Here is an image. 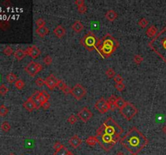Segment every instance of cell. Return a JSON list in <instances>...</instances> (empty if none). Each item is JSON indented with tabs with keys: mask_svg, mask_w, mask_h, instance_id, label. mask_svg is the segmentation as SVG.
I'll return each mask as SVG.
<instances>
[{
	"mask_svg": "<svg viewBox=\"0 0 166 155\" xmlns=\"http://www.w3.org/2000/svg\"><path fill=\"white\" fill-rule=\"evenodd\" d=\"M123 129L112 117H108L96 130L98 144L104 150L109 152L121 139Z\"/></svg>",
	"mask_w": 166,
	"mask_h": 155,
	"instance_id": "cell-1",
	"label": "cell"
},
{
	"mask_svg": "<svg viewBox=\"0 0 166 155\" xmlns=\"http://www.w3.org/2000/svg\"><path fill=\"white\" fill-rule=\"evenodd\" d=\"M120 144L131 155H138L148 146V138L137 128H132L120 139Z\"/></svg>",
	"mask_w": 166,
	"mask_h": 155,
	"instance_id": "cell-2",
	"label": "cell"
},
{
	"mask_svg": "<svg viewBox=\"0 0 166 155\" xmlns=\"http://www.w3.org/2000/svg\"><path fill=\"white\" fill-rule=\"evenodd\" d=\"M118 46L119 43L117 39L110 34H106L102 39H98L96 51L102 58H107L112 55Z\"/></svg>",
	"mask_w": 166,
	"mask_h": 155,
	"instance_id": "cell-3",
	"label": "cell"
},
{
	"mask_svg": "<svg viewBox=\"0 0 166 155\" xmlns=\"http://www.w3.org/2000/svg\"><path fill=\"white\" fill-rule=\"evenodd\" d=\"M148 46L166 63V26L148 43Z\"/></svg>",
	"mask_w": 166,
	"mask_h": 155,
	"instance_id": "cell-4",
	"label": "cell"
},
{
	"mask_svg": "<svg viewBox=\"0 0 166 155\" xmlns=\"http://www.w3.org/2000/svg\"><path fill=\"white\" fill-rule=\"evenodd\" d=\"M97 42H98V39L96 38V35L92 32H88L80 40L81 44L88 51H92L94 49L96 50Z\"/></svg>",
	"mask_w": 166,
	"mask_h": 155,
	"instance_id": "cell-5",
	"label": "cell"
},
{
	"mask_svg": "<svg viewBox=\"0 0 166 155\" xmlns=\"http://www.w3.org/2000/svg\"><path fill=\"white\" fill-rule=\"evenodd\" d=\"M119 111L122 116L127 120H132L134 116H135V115L138 113L137 107L130 102H126L125 105L121 109H119Z\"/></svg>",
	"mask_w": 166,
	"mask_h": 155,
	"instance_id": "cell-6",
	"label": "cell"
},
{
	"mask_svg": "<svg viewBox=\"0 0 166 155\" xmlns=\"http://www.w3.org/2000/svg\"><path fill=\"white\" fill-rule=\"evenodd\" d=\"M24 70L32 77L36 76L39 72L42 70V66L36 62H30L24 68Z\"/></svg>",
	"mask_w": 166,
	"mask_h": 155,
	"instance_id": "cell-7",
	"label": "cell"
},
{
	"mask_svg": "<svg viewBox=\"0 0 166 155\" xmlns=\"http://www.w3.org/2000/svg\"><path fill=\"white\" fill-rule=\"evenodd\" d=\"M86 94H87L86 88L80 83L76 84L72 88V95L76 100H81L85 96Z\"/></svg>",
	"mask_w": 166,
	"mask_h": 155,
	"instance_id": "cell-8",
	"label": "cell"
},
{
	"mask_svg": "<svg viewBox=\"0 0 166 155\" xmlns=\"http://www.w3.org/2000/svg\"><path fill=\"white\" fill-rule=\"evenodd\" d=\"M94 107L101 114H105L109 111V103L104 98H101L99 100L96 102V103L94 104Z\"/></svg>",
	"mask_w": 166,
	"mask_h": 155,
	"instance_id": "cell-9",
	"label": "cell"
},
{
	"mask_svg": "<svg viewBox=\"0 0 166 155\" xmlns=\"http://www.w3.org/2000/svg\"><path fill=\"white\" fill-rule=\"evenodd\" d=\"M78 117L83 122H88V120H90V119L92 117V112L90 111L89 109H88V107H83L82 109H81L80 111L78 112Z\"/></svg>",
	"mask_w": 166,
	"mask_h": 155,
	"instance_id": "cell-10",
	"label": "cell"
},
{
	"mask_svg": "<svg viewBox=\"0 0 166 155\" xmlns=\"http://www.w3.org/2000/svg\"><path fill=\"white\" fill-rule=\"evenodd\" d=\"M58 83H59V79L54 74H50L45 79V85H46V87L51 91H53L55 87H57Z\"/></svg>",
	"mask_w": 166,
	"mask_h": 155,
	"instance_id": "cell-11",
	"label": "cell"
},
{
	"mask_svg": "<svg viewBox=\"0 0 166 155\" xmlns=\"http://www.w3.org/2000/svg\"><path fill=\"white\" fill-rule=\"evenodd\" d=\"M25 51H26L27 55L31 57L32 58H34V59L38 58L41 54L40 49L38 47H36V45H32L30 47H28L27 49H25Z\"/></svg>",
	"mask_w": 166,
	"mask_h": 155,
	"instance_id": "cell-12",
	"label": "cell"
},
{
	"mask_svg": "<svg viewBox=\"0 0 166 155\" xmlns=\"http://www.w3.org/2000/svg\"><path fill=\"white\" fill-rule=\"evenodd\" d=\"M23 107L28 111H32L33 110L36 109L35 103H34V101L32 100V97L28 98L27 100L23 103Z\"/></svg>",
	"mask_w": 166,
	"mask_h": 155,
	"instance_id": "cell-13",
	"label": "cell"
},
{
	"mask_svg": "<svg viewBox=\"0 0 166 155\" xmlns=\"http://www.w3.org/2000/svg\"><path fill=\"white\" fill-rule=\"evenodd\" d=\"M66 32H67V30L63 25H58L54 29V35L58 38H63V36L66 35Z\"/></svg>",
	"mask_w": 166,
	"mask_h": 155,
	"instance_id": "cell-14",
	"label": "cell"
},
{
	"mask_svg": "<svg viewBox=\"0 0 166 155\" xmlns=\"http://www.w3.org/2000/svg\"><path fill=\"white\" fill-rule=\"evenodd\" d=\"M68 142H69L70 146H72L73 147V148H75V149H76V148H78V147L80 146L81 144H82L83 141H82L77 135H74L72 138H71V139L69 140Z\"/></svg>",
	"mask_w": 166,
	"mask_h": 155,
	"instance_id": "cell-15",
	"label": "cell"
},
{
	"mask_svg": "<svg viewBox=\"0 0 166 155\" xmlns=\"http://www.w3.org/2000/svg\"><path fill=\"white\" fill-rule=\"evenodd\" d=\"M26 55H27L26 51L22 49H17L14 52V57L16 58V60H18V61L23 60L26 57Z\"/></svg>",
	"mask_w": 166,
	"mask_h": 155,
	"instance_id": "cell-16",
	"label": "cell"
},
{
	"mask_svg": "<svg viewBox=\"0 0 166 155\" xmlns=\"http://www.w3.org/2000/svg\"><path fill=\"white\" fill-rule=\"evenodd\" d=\"M117 17V12L114 10H109L107 12L105 13V19L109 22L114 21Z\"/></svg>",
	"mask_w": 166,
	"mask_h": 155,
	"instance_id": "cell-17",
	"label": "cell"
},
{
	"mask_svg": "<svg viewBox=\"0 0 166 155\" xmlns=\"http://www.w3.org/2000/svg\"><path fill=\"white\" fill-rule=\"evenodd\" d=\"M157 33H158V30H157V27L154 25L149 27L146 31V34L149 38H154L157 35Z\"/></svg>",
	"mask_w": 166,
	"mask_h": 155,
	"instance_id": "cell-18",
	"label": "cell"
},
{
	"mask_svg": "<svg viewBox=\"0 0 166 155\" xmlns=\"http://www.w3.org/2000/svg\"><path fill=\"white\" fill-rule=\"evenodd\" d=\"M72 29H73V31L76 32L77 33H80V32L83 31L84 25H83V23H82L80 20H76V21H75L74 23L72 24Z\"/></svg>",
	"mask_w": 166,
	"mask_h": 155,
	"instance_id": "cell-19",
	"label": "cell"
},
{
	"mask_svg": "<svg viewBox=\"0 0 166 155\" xmlns=\"http://www.w3.org/2000/svg\"><path fill=\"white\" fill-rule=\"evenodd\" d=\"M39 95H40V91H36V92L32 95V100L34 101L35 103V105H36V109H39L40 107H41V103H40V99H39Z\"/></svg>",
	"mask_w": 166,
	"mask_h": 155,
	"instance_id": "cell-20",
	"label": "cell"
},
{
	"mask_svg": "<svg viewBox=\"0 0 166 155\" xmlns=\"http://www.w3.org/2000/svg\"><path fill=\"white\" fill-rule=\"evenodd\" d=\"M36 32L37 35L40 37H45V36L49 34V30L47 27H42V28H37L36 30Z\"/></svg>",
	"mask_w": 166,
	"mask_h": 155,
	"instance_id": "cell-21",
	"label": "cell"
},
{
	"mask_svg": "<svg viewBox=\"0 0 166 155\" xmlns=\"http://www.w3.org/2000/svg\"><path fill=\"white\" fill-rule=\"evenodd\" d=\"M85 142L87 145H88L90 146H94L96 145V143H98V139L96 138V136H90L86 139Z\"/></svg>",
	"mask_w": 166,
	"mask_h": 155,
	"instance_id": "cell-22",
	"label": "cell"
},
{
	"mask_svg": "<svg viewBox=\"0 0 166 155\" xmlns=\"http://www.w3.org/2000/svg\"><path fill=\"white\" fill-rule=\"evenodd\" d=\"M70 152H71V151L69 150L67 147L63 146L61 147L59 150H55L54 155H68Z\"/></svg>",
	"mask_w": 166,
	"mask_h": 155,
	"instance_id": "cell-23",
	"label": "cell"
},
{
	"mask_svg": "<svg viewBox=\"0 0 166 155\" xmlns=\"http://www.w3.org/2000/svg\"><path fill=\"white\" fill-rule=\"evenodd\" d=\"M6 79L7 81V83H15L18 80V78H17L16 74H15L14 73L11 72L6 76Z\"/></svg>",
	"mask_w": 166,
	"mask_h": 155,
	"instance_id": "cell-24",
	"label": "cell"
},
{
	"mask_svg": "<svg viewBox=\"0 0 166 155\" xmlns=\"http://www.w3.org/2000/svg\"><path fill=\"white\" fill-rule=\"evenodd\" d=\"M11 124H9V122L7 121H3L2 124H1V129L5 132V133H8L10 130H11Z\"/></svg>",
	"mask_w": 166,
	"mask_h": 155,
	"instance_id": "cell-25",
	"label": "cell"
},
{
	"mask_svg": "<svg viewBox=\"0 0 166 155\" xmlns=\"http://www.w3.org/2000/svg\"><path fill=\"white\" fill-rule=\"evenodd\" d=\"M126 103V101L122 99L121 97H117V100H116V103H115V106L117 108H119L121 109L122 107L125 105Z\"/></svg>",
	"mask_w": 166,
	"mask_h": 155,
	"instance_id": "cell-26",
	"label": "cell"
},
{
	"mask_svg": "<svg viewBox=\"0 0 166 155\" xmlns=\"http://www.w3.org/2000/svg\"><path fill=\"white\" fill-rule=\"evenodd\" d=\"M8 111H9V109H8L7 107L5 106L4 104L0 105V116H3V117L6 116L7 115Z\"/></svg>",
	"mask_w": 166,
	"mask_h": 155,
	"instance_id": "cell-27",
	"label": "cell"
},
{
	"mask_svg": "<svg viewBox=\"0 0 166 155\" xmlns=\"http://www.w3.org/2000/svg\"><path fill=\"white\" fill-rule=\"evenodd\" d=\"M10 23L7 20H2L0 21V28L3 31H7V29H9Z\"/></svg>",
	"mask_w": 166,
	"mask_h": 155,
	"instance_id": "cell-28",
	"label": "cell"
},
{
	"mask_svg": "<svg viewBox=\"0 0 166 155\" xmlns=\"http://www.w3.org/2000/svg\"><path fill=\"white\" fill-rule=\"evenodd\" d=\"M105 75L107 76L109 79H113L114 76L116 75V73L113 68H109L105 71Z\"/></svg>",
	"mask_w": 166,
	"mask_h": 155,
	"instance_id": "cell-29",
	"label": "cell"
},
{
	"mask_svg": "<svg viewBox=\"0 0 166 155\" xmlns=\"http://www.w3.org/2000/svg\"><path fill=\"white\" fill-rule=\"evenodd\" d=\"M15 87L16 89H18V90H22L24 87V86H25V83H24V82L23 81L22 79H18L15 83Z\"/></svg>",
	"mask_w": 166,
	"mask_h": 155,
	"instance_id": "cell-30",
	"label": "cell"
},
{
	"mask_svg": "<svg viewBox=\"0 0 166 155\" xmlns=\"http://www.w3.org/2000/svg\"><path fill=\"white\" fill-rule=\"evenodd\" d=\"M3 53H4L5 55H7V56H11L12 53L14 54V52H15V51H14L13 49H12L11 46L7 45V46H6L4 49H3Z\"/></svg>",
	"mask_w": 166,
	"mask_h": 155,
	"instance_id": "cell-31",
	"label": "cell"
},
{
	"mask_svg": "<svg viewBox=\"0 0 166 155\" xmlns=\"http://www.w3.org/2000/svg\"><path fill=\"white\" fill-rule=\"evenodd\" d=\"M138 24L142 28H145L148 25V21L147 20V19H145V18H141L139 20V22H138Z\"/></svg>",
	"mask_w": 166,
	"mask_h": 155,
	"instance_id": "cell-32",
	"label": "cell"
},
{
	"mask_svg": "<svg viewBox=\"0 0 166 155\" xmlns=\"http://www.w3.org/2000/svg\"><path fill=\"white\" fill-rule=\"evenodd\" d=\"M8 91H9V89H8V87L6 85H0V95H6L7 94V92H8Z\"/></svg>",
	"mask_w": 166,
	"mask_h": 155,
	"instance_id": "cell-33",
	"label": "cell"
},
{
	"mask_svg": "<svg viewBox=\"0 0 166 155\" xmlns=\"http://www.w3.org/2000/svg\"><path fill=\"white\" fill-rule=\"evenodd\" d=\"M45 19H43L42 18H38L36 20V25L37 26V28H42V27L45 26Z\"/></svg>",
	"mask_w": 166,
	"mask_h": 155,
	"instance_id": "cell-34",
	"label": "cell"
},
{
	"mask_svg": "<svg viewBox=\"0 0 166 155\" xmlns=\"http://www.w3.org/2000/svg\"><path fill=\"white\" fill-rule=\"evenodd\" d=\"M144 61V58L141 56V55H139V54H136L134 56V62H135V64H137V65H139V64H141L142 62Z\"/></svg>",
	"mask_w": 166,
	"mask_h": 155,
	"instance_id": "cell-35",
	"label": "cell"
},
{
	"mask_svg": "<svg viewBox=\"0 0 166 155\" xmlns=\"http://www.w3.org/2000/svg\"><path fill=\"white\" fill-rule=\"evenodd\" d=\"M67 122L70 124H75L77 122V117L75 115H71L67 119Z\"/></svg>",
	"mask_w": 166,
	"mask_h": 155,
	"instance_id": "cell-36",
	"label": "cell"
},
{
	"mask_svg": "<svg viewBox=\"0 0 166 155\" xmlns=\"http://www.w3.org/2000/svg\"><path fill=\"white\" fill-rule=\"evenodd\" d=\"M53 62V59L51 58V56H49V55H47V56H45L44 59H43V62L45 63L46 66H49V65H51V63Z\"/></svg>",
	"mask_w": 166,
	"mask_h": 155,
	"instance_id": "cell-37",
	"label": "cell"
},
{
	"mask_svg": "<svg viewBox=\"0 0 166 155\" xmlns=\"http://www.w3.org/2000/svg\"><path fill=\"white\" fill-rule=\"evenodd\" d=\"M114 87H115V88L117 89L118 91H124L125 88H126V86L125 84L123 83H116V84L114 85Z\"/></svg>",
	"mask_w": 166,
	"mask_h": 155,
	"instance_id": "cell-38",
	"label": "cell"
},
{
	"mask_svg": "<svg viewBox=\"0 0 166 155\" xmlns=\"http://www.w3.org/2000/svg\"><path fill=\"white\" fill-rule=\"evenodd\" d=\"M35 83L38 87H43L45 85V80L41 79V78H37L36 81H35Z\"/></svg>",
	"mask_w": 166,
	"mask_h": 155,
	"instance_id": "cell-39",
	"label": "cell"
},
{
	"mask_svg": "<svg viewBox=\"0 0 166 155\" xmlns=\"http://www.w3.org/2000/svg\"><path fill=\"white\" fill-rule=\"evenodd\" d=\"M123 80L124 79L122 78V76L121 74H116L113 78V81L115 82V83H123Z\"/></svg>",
	"mask_w": 166,
	"mask_h": 155,
	"instance_id": "cell-40",
	"label": "cell"
},
{
	"mask_svg": "<svg viewBox=\"0 0 166 155\" xmlns=\"http://www.w3.org/2000/svg\"><path fill=\"white\" fill-rule=\"evenodd\" d=\"M77 9H78V11H79L80 14H84L86 13V11H87V10H88V7H87V6L84 4L82 5L80 7H78Z\"/></svg>",
	"mask_w": 166,
	"mask_h": 155,
	"instance_id": "cell-41",
	"label": "cell"
},
{
	"mask_svg": "<svg viewBox=\"0 0 166 155\" xmlns=\"http://www.w3.org/2000/svg\"><path fill=\"white\" fill-rule=\"evenodd\" d=\"M67 85L66 84V83H64L63 80H59V83H58V86L57 87L59 89H60L61 91H63V89L65 88Z\"/></svg>",
	"mask_w": 166,
	"mask_h": 155,
	"instance_id": "cell-42",
	"label": "cell"
},
{
	"mask_svg": "<svg viewBox=\"0 0 166 155\" xmlns=\"http://www.w3.org/2000/svg\"><path fill=\"white\" fill-rule=\"evenodd\" d=\"M117 99V97L116 96V95H112L109 98V99H108V103H110V104H115Z\"/></svg>",
	"mask_w": 166,
	"mask_h": 155,
	"instance_id": "cell-43",
	"label": "cell"
},
{
	"mask_svg": "<svg viewBox=\"0 0 166 155\" xmlns=\"http://www.w3.org/2000/svg\"><path fill=\"white\" fill-rule=\"evenodd\" d=\"M39 99H40V103H41V104L42 103H45V102H47L49 99H47V98L45 97V95H43V94L41 93V92H40V95H39Z\"/></svg>",
	"mask_w": 166,
	"mask_h": 155,
	"instance_id": "cell-44",
	"label": "cell"
},
{
	"mask_svg": "<svg viewBox=\"0 0 166 155\" xmlns=\"http://www.w3.org/2000/svg\"><path fill=\"white\" fill-rule=\"evenodd\" d=\"M63 146V145L60 142H56L54 145V149L55 150H59Z\"/></svg>",
	"mask_w": 166,
	"mask_h": 155,
	"instance_id": "cell-45",
	"label": "cell"
},
{
	"mask_svg": "<svg viewBox=\"0 0 166 155\" xmlns=\"http://www.w3.org/2000/svg\"><path fill=\"white\" fill-rule=\"evenodd\" d=\"M62 91H63V93L65 94V95H69V94H72V88H71V87H69L68 86H67L65 88L63 89Z\"/></svg>",
	"mask_w": 166,
	"mask_h": 155,
	"instance_id": "cell-46",
	"label": "cell"
},
{
	"mask_svg": "<svg viewBox=\"0 0 166 155\" xmlns=\"http://www.w3.org/2000/svg\"><path fill=\"white\" fill-rule=\"evenodd\" d=\"M75 4L76 5L77 7H80L82 5L85 4V2L84 0H76L75 1Z\"/></svg>",
	"mask_w": 166,
	"mask_h": 155,
	"instance_id": "cell-47",
	"label": "cell"
},
{
	"mask_svg": "<svg viewBox=\"0 0 166 155\" xmlns=\"http://www.w3.org/2000/svg\"><path fill=\"white\" fill-rule=\"evenodd\" d=\"M49 107H50V103H49V101H47V102H45V103H42V104H41V107H42L43 109H45V110L49 109Z\"/></svg>",
	"mask_w": 166,
	"mask_h": 155,
	"instance_id": "cell-48",
	"label": "cell"
},
{
	"mask_svg": "<svg viewBox=\"0 0 166 155\" xmlns=\"http://www.w3.org/2000/svg\"><path fill=\"white\" fill-rule=\"evenodd\" d=\"M3 5L5 7H11V3L9 0H6L4 2H3Z\"/></svg>",
	"mask_w": 166,
	"mask_h": 155,
	"instance_id": "cell-49",
	"label": "cell"
},
{
	"mask_svg": "<svg viewBox=\"0 0 166 155\" xmlns=\"http://www.w3.org/2000/svg\"><path fill=\"white\" fill-rule=\"evenodd\" d=\"M40 92L43 94V95H45V97L47 98L48 99H49V98H50V95H49V94L48 93V92H47L46 91H40Z\"/></svg>",
	"mask_w": 166,
	"mask_h": 155,
	"instance_id": "cell-50",
	"label": "cell"
},
{
	"mask_svg": "<svg viewBox=\"0 0 166 155\" xmlns=\"http://www.w3.org/2000/svg\"><path fill=\"white\" fill-rule=\"evenodd\" d=\"M109 110H111V111H114L117 107L115 106V104H110V103H109Z\"/></svg>",
	"mask_w": 166,
	"mask_h": 155,
	"instance_id": "cell-51",
	"label": "cell"
},
{
	"mask_svg": "<svg viewBox=\"0 0 166 155\" xmlns=\"http://www.w3.org/2000/svg\"><path fill=\"white\" fill-rule=\"evenodd\" d=\"M162 131H163V133H165L166 135V124L163 126V128H162Z\"/></svg>",
	"mask_w": 166,
	"mask_h": 155,
	"instance_id": "cell-52",
	"label": "cell"
},
{
	"mask_svg": "<svg viewBox=\"0 0 166 155\" xmlns=\"http://www.w3.org/2000/svg\"><path fill=\"white\" fill-rule=\"evenodd\" d=\"M116 155H125V154L123 153V152H121V151H119V152H117Z\"/></svg>",
	"mask_w": 166,
	"mask_h": 155,
	"instance_id": "cell-53",
	"label": "cell"
},
{
	"mask_svg": "<svg viewBox=\"0 0 166 155\" xmlns=\"http://www.w3.org/2000/svg\"><path fill=\"white\" fill-rule=\"evenodd\" d=\"M68 155H75V154H73L72 152H70V153H69V154H68Z\"/></svg>",
	"mask_w": 166,
	"mask_h": 155,
	"instance_id": "cell-54",
	"label": "cell"
},
{
	"mask_svg": "<svg viewBox=\"0 0 166 155\" xmlns=\"http://www.w3.org/2000/svg\"><path fill=\"white\" fill-rule=\"evenodd\" d=\"M8 155H15V154H14L13 153H11V154H8Z\"/></svg>",
	"mask_w": 166,
	"mask_h": 155,
	"instance_id": "cell-55",
	"label": "cell"
},
{
	"mask_svg": "<svg viewBox=\"0 0 166 155\" xmlns=\"http://www.w3.org/2000/svg\"><path fill=\"white\" fill-rule=\"evenodd\" d=\"M21 155H24V154H21Z\"/></svg>",
	"mask_w": 166,
	"mask_h": 155,
	"instance_id": "cell-56",
	"label": "cell"
}]
</instances>
